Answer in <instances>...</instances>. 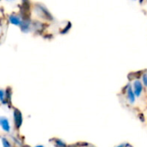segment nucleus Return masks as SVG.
Returning a JSON list of instances; mask_svg holds the SVG:
<instances>
[{"label": "nucleus", "mask_w": 147, "mask_h": 147, "mask_svg": "<svg viewBox=\"0 0 147 147\" xmlns=\"http://www.w3.org/2000/svg\"><path fill=\"white\" fill-rule=\"evenodd\" d=\"M133 90L136 96H140L143 91V84L140 80H135L133 84Z\"/></svg>", "instance_id": "1"}, {"label": "nucleus", "mask_w": 147, "mask_h": 147, "mask_svg": "<svg viewBox=\"0 0 147 147\" xmlns=\"http://www.w3.org/2000/svg\"><path fill=\"white\" fill-rule=\"evenodd\" d=\"M135 96H136L134 92V90H133L132 86H130V84H129V86L127 87V97L128 101L131 103H134L135 102Z\"/></svg>", "instance_id": "2"}, {"label": "nucleus", "mask_w": 147, "mask_h": 147, "mask_svg": "<svg viewBox=\"0 0 147 147\" xmlns=\"http://www.w3.org/2000/svg\"><path fill=\"white\" fill-rule=\"evenodd\" d=\"M14 117H15V123H16V127H20L21 125H22V114L20 113L19 110L17 109H15L14 111Z\"/></svg>", "instance_id": "3"}, {"label": "nucleus", "mask_w": 147, "mask_h": 147, "mask_svg": "<svg viewBox=\"0 0 147 147\" xmlns=\"http://www.w3.org/2000/svg\"><path fill=\"white\" fill-rule=\"evenodd\" d=\"M0 126L5 132H9L10 130V126L9 124L8 120L5 117H0Z\"/></svg>", "instance_id": "4"}, {"label": "nucleus", "mask_w": 147, "mask_h": 147, "mask_svg": "<svg viewBox=\"0 0 147 147\" xmlns=\"http://www.w3.org/2000/svg\"><path fill=\"white\" fill-rule=\"evenodd\" d=\"M9 21L12 24H15V25H20L22 21L21 19L18 17V16H9Z\"/></svg>", "instance_id": "5"}, {"label": "nucleus", "mask_w": 147, "mask_h": 147, "mask_svg": "<svg viewBox=\"0 0 147 147\" xmlns=\"http://www.w3.org/2000/svg\"><path fill=\"white\" fill-rule=\"evenodd\" d=\"M142 80H143V83H144L145 86H146L147 87V74H144V75H143Z\"/></svg>", "instance_id": "6"}, {"label": "nucleus", "mask_w": 147, "mask_h": 147, "mask_svg": "<svg viewBox=\"0 0 147 147\" xmlns=\"http://www.w3.org/2000/svg\"><path fill=\"white\" fill-rule=\"evenodd\" d=\"M3 99H4V93L2 90H0V100L3 101Z\"/></svg>", "instance_id": "7"}, {"label": "nucleus", "mask_w": 147, "mask_h": 147, "mask_svg": "<svg viewBox=\"0 0 147 147\" xmlns=\"http://www.w3.org/2000/svg\"><path fill=\"white\" fill-rule=\"evenodd\" d=\"M3 146H10V144H9L5 139H3Z\"/></svg>", "instance_id": "8"}, {"label": "nucleus", "mask_w": 147, "mask_h": 147, "mask_svg": "<svg viewBox=\"0 0 147 147\" xmlns=\"http://www.w3.org/2000/svg\"><path fill=\"white\" fill-rule=\"evenodd\" d=\"M8 1H12V0H8Z\"/></svg>", "instance_id": "9"}, {"label": "nucleus", "mask_w": 147, "mask_h": 147, "mask_svg": "<svg viewBox=\"0 0 147 147\" xmlns=\"http://www.w3.org/2000/svg\"><path fill=\"white\" fill-rule=\"evenodd\" d=\"M23 1H25V0H23Z\"/></svg>", "instance_id": "10"}, {"label": "nucleus", "mask_w": 147, "mask_h": 147, "mask_svg": "<svg viewBox=\"0 0 147 147\" xmlns=\"http://www.w3.org/2000/svg\"><path fill=\"white\" fill-rule=\"evenodd\" d=\"M134 1H135V0H134Z\"/></svg>", "instance_id": "11"}]
</instances>
